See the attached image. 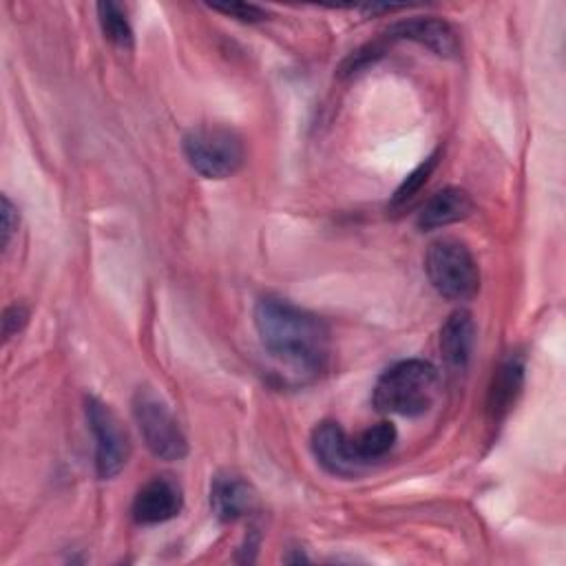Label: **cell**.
<instances>
[{
	"instance_id": "obj_5",
	"label": "cell",
	"mask_w": 566,
	"mask_h": 566,
	"mask_svg": "<svg viewBox=\"0 0 566 566\" xmlns=\"http://www.w3.org/2000/svg\"><path fill=\"white\" fill-rule=\"evenodd\" d=\"M133 416L144 444L159 460H181L188 453L186 436L166 407V402L148 387H139L133 396Z\"/></svg>"
},
{
	"instance_id": "obj_16",
	"label": "cell",
	"mask_w": 566,
	"mask_h": 566,
	"mask_svg": "<svg viewBox=\"0 0 566 566\" xmlns=\"http://www.w3.org/2000/svg\"><path fill=\"white\" fill-rule=\"evenodd\" d=\"M436 164H438V153L429 155L416 170H411V172L407 175V179L398 186V190L394 192L391 208H398V206L409 203V201L420 192V188L427 184V179H429V175L433 172Z\"/></svg>"
},
{
	"instance_id": "obj_6",
	"label": "cell",
	"mask_w": 566,
	"mask_h": 566,
	"mask_svg": "<svg viewBox=\"0 0 566 566\" xmlns=\"http://www.w3.org/2000/svg\"><path fill=\"white\" fill-rule=\"evenodd\" d=\"M84 411L95 440V471L102 480L115 478L128 462L130 440L115 411L99 398L86 396Z\"/></svg>"
},
{
	"instance_id": "obj_3",
	"label": "cell",
	"mask_w": 566,
	"mask_h": 566,
	"mask_svg": "<svg viewBox=\"0 0 566 566\" xmlns=\"http://www.w3.org/2000/svg\"><path fill=\"white\" fill-rule=\"evenodd\" d=\"M184 155L201 177L226 179L241 168L245 146L232 128L197 126L184 135Z\"/></svg>"
},
{
	"instance_id": "obj_7",
	"label": "cell",
	"mask_w": 566,
	"mask_h": 566,
	"mask_svg": "<svg viewBox=\"0 0 566 566\" xmlns=\"http://www.w3.org/2000/svg\"><path fill=\"white\" fill-rule=\"evenodd\" d=\"M312 451L323 469L334 475L352 478L365 471L363 462L356 458L352 438L340 429L338 422L325 420L312 433Z\"/></svg>"
},
{
	"instance_id": "obj_1",
	"label": "cell",
	"mask_w": 566,
	"mask_h": 566,
	"mask_svg": "<svg viewBox=\"0 0 566 566\" xmlns=\"http://www.w3.org/2000/svg\"><path fill=\"white\" fill-rule=\"evenodd\" d=\"M254 327L263 347L296 371L318 374L327 367L329 329L316 314L265 296L254 307Z\"/></svg>"
},
{
	"instance_id": "obj_2",
	"label": "cell",
	"mask_w": 566,
	"mask_h": 566,
	"mask_svg": "<svg viewBox=\"0 0 566 566\" xmlns=\"http://www.w3.org/2000/svg\"><path fill=\"white\" fill-rule=\"evenodd\" d=\"M440 391L438 369L418 358L400 360L385 369L374 385V407L382 413L422 416L427 413Z\"/></svg>"
},
{
	"instance_id": "obj_8",
	"label": "cell",
	"mask_w": 566,
	"mask_h": 566,
	"mask_svg": "<svg viewBox=\"0 0 566 566\" xmlns=\"http://www.w3.org/2000/svg\"><path fill=\"white\" fill-rule=\"evenodd\" d=\"M184 497L177 482L168 478L148 480L133 500V520L137 524H159L181 511Z\"/></svg>"
},
{
	"instance_id": "obj_18",
	"label": "cell",
	"mask_w": 566,
	"mask_h": 566,
	"mask_svg": "<svg viewBox=\"0 0 566 566\" xmlns=\"http://www.w3.org/2000/svg\"><path fill=\"white\" fill-rule=\"evenodd\" d=\"M29 318V312L27 307L22 305H11L9 310H4V316H2V332H4V338H9L11 334L20 332L24 327Z\"/></svg>"
},
{
	"instance_id": "obj_14",
	"label": "cell",
	"mask_w": 566,
	"mask_h": 566,
	"mask_svg": "<svg viewBox=\"0 0 566 566\" xmlns=\"http://www.w3.org/2000/svg\"><path fill=\"white\" fill-rule=\"evenodd\" d=\"M396 438H398V433L391 422H378V424L365 429L360 436L352 438V447H354L356 458L367 469L371 462L385 458L391 451Z\"/></svg>"
},
{
	"instance_id": "obj_19",
	"label": "cell",
	"mask_w": 566,
	"mask_h": 566,
	"mask_svg": "<svg viewBox=\"0 0 566 566\" xmlns=\"http://www.w3.org/2000/svg\"><path fill=\"white\" fill-rule=\"evenodd\" d=\"M0 221H2V248L9 245L15 228H18V212L9 197H2V208H0Z\"/></svg>"
},
{
	"instance_id": "obj_17",
	"label": "cell",
	"mask_w": 566,
	"mask_h": 566,
	"mask_svg": "<svg viewBox=\"0 0 566 566\" xmlns=\"http://www.w3.org/2000/svg\"><path fill=\"white\" fill-rule=\"evenodd\" d=\"M212 11H219L223 15H230L234 20L241 22H261L268 18V13L256 7V4H248V2H228V4H210Z\"/></svg>"
},
{
	"instance_id": "obj_13",
	"label": "cell",
	"mask_w": 566,
	"mask_h": 566,
	"mask_svg": "<svg viewBox=\"0 0 566 566\" xmlns=\"http://www.w3.org/2000/svg\"><path fill=\"white\" fill-rule=\"evenodd\" d=\"M524 380V363L520 356H509L495 371L493 385L489 391V416L493 422H500L506 411L513 407Z\"/></svg>"
},
{
	"instance_id": "obj_4",
	"label": "cell",
	"mask_w": 566,
	"mask_h": 566,
	"mask_svg": "<svg viewBox=\"0 0 566 566\" xmlns=\"http://www.w3.org/2000/svg\"><path fill=\"white\" fill-rule=\"evenodd\" d=\"M424 272L433 290L449 301H467L480 287V270L469 248L455 239H438L424 256Z\"/></svg>"
},
{
	"instance_id": "obj_12",
	"label": "cell",
	"mask_w": 566,
	"mask_h": 566,
	"mask_svg": "<svg viewBox=\"0 0 566 566\" xmlns=\"http://www.w3.org/2000/svg\"><path fill=\"white\" fill-rule=\"evenodd\" d=\"M473 212V199L462 188L438 190L418 212V226L422 230H436L467 219Z\"/></svg>"
},
{
	"instance_id": "obj_9",
	"label": "cell",
	"mask_w": 566,
	"mask_h": 566,
	"mask_svg": "<svg viewBox=\"0 0 566 566\" xmlns=\"http://www.w3.org/2000/svg\"><path fill=\"white\" fill-rule=\"evenodd\" d=\"M387 40H413L440 57H455L460 51L458 33L440 18H411L387 29Z\"/></svg>"
},
{
	"instance_id": "obj_15",
	"label": "cell",
	"mask_w": 566,
	"mask_h": 566,
	"mask_svg": "<svg viewBox=\"0 0 566 566\" xmlns=\"http://www.w3.org/2000/svg\"><path fill=\"white\" fill-rule=\"evenodd\" d=\"M97 20H99L104 38L111 44H115L117 49H124V51L133 49V29L126 20L124 9L117 2H111V0L99 2L97 4Z\"/></svg>"
},
{
	"instance_id": "obj_11",
	"label": "cell",
	"mask_w": 566,
	"mask_h": 566,
	"mask_svg": "<svg viewBox=\"0 0 566 566\" xmlns=\"http://www.w3.org/2000/svg\"><path fill=\"white\" fill-rule=\"evenodd\" d=\"M210 506L221 522H234L254 506V491L243 478L221 473L210 484Z\"/></svg>"
},
{
	"instance_id": "obj_10",
	"label": "cell",
	"mask_w": 566,
	"mask_h": 566,
	"mask_svg": "<svg viewBox=\"0 0 566 566\" xmlns=\"http://www.w3.org/2000/svg\"><path fill=\"white\" fill-rule=\"evenodd\" d=\"M475 343V325L469 312H453L440 327V354L449 374L460 376L467 371Z\"/></svg>"
}]
</instances>
